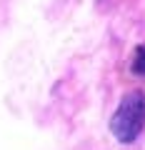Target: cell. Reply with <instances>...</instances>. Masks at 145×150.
Masks as SVG:
<instances>
[{
	"mask_svg": "<svg viewBox=\"0 0 145 150\" xmlns=\"http://www.w3.org/2000/svg\"><path fill=\"white\" fill-rule=\"evenodd\" d=\"M145 128V93L133 90L123 98L118 105L113 120H110V130L120 143H133Z\"/></svg>",
	"mask_w": 145,
	"mask_h": 150,
	"instance_id": "cell-1",
	"label": "cell"
},
{
	"mask_svg": "<svg viewBox=\"0 0 145 150\" xmlns=\"http://www.w3.org/2000/svg\"><path fill=\"white\" fill-rule=\"evenodd\" d=\"M133 73H135V75H145V48H138V50H135Z\"/></svg>",
	"mask_w": 145,
	"mask_h": 150,
	"instance_id": "cell-2",
	"label": "cell"
}]
</instances>
